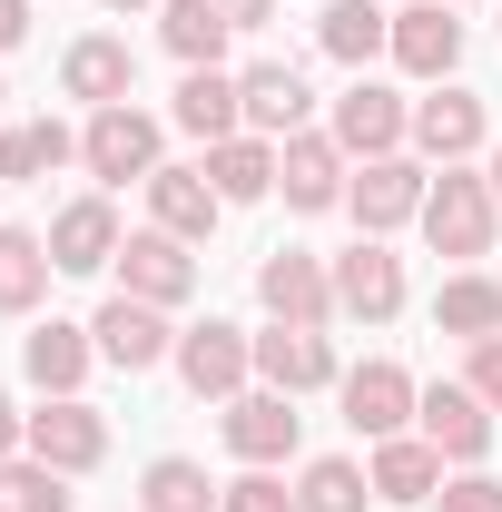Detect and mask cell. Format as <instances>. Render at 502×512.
Here are the masks:
<instances>
[{
  "label": "cell",
  "mask_w": 502,
  "mask_h": 512,
  "mask_svg": "<svg viewBox=\"0 0 502 512\" xmlns=\"http://www.w3.org/2000/svg\"><path fill=\"white\" fill-rule=\"evenodd\" d=\"M424 247L434 256H493V227H502V207H493V178H473V168H443L434 178V197H424Z\"/></svg>",
  "instance_id": "cell-1"
},
{
  "label": "cell",
  "mask_w": 502,
  "mask_h": 512,
  "mask_svg": "<svg viewBox=\"0 0 502 512\" xmlns=\"http://www.w3.org/2000/svg\"><path fill=\"white\" fill-rule=\"evenodd\" d=\"M79 168H89L99 188H128V178L148 188V178L168 168V158H158V119L128 109V99H119V109H89V128H79Z\"/></svg>",
  "instance_id": "cell-2"
},
{
  "label": "cell",
  "mask_w": 502,
  "mask_h": 512,
  "mask_svg": "<svg viewBox=\"0 0 502 512\" xmlns=\"http://www.w3.org/2000/svg\"><path fill=\"white\" fill-rule=\"evenodd\" d=\"M20 453H40L50 473H99L109 463V414L89 404V394H40V414H30V434H20Z\"/></svg>",
  "instance_id": "cell-3"
},
{
  "label": "cell",
  "mask_w": 502,
  "mask_h": 512,
  "mask_svg": "<svg viewBox=\"0 0 502 512\" xmlns=\"http://www.w3.org/2000/svg\"><path fill=\"white\" fill-rule=\"evenodd\" d=\"M168 365H178V384H188L197 404H237L247 375H256V335H247V325H227V316H207V325L178 335V355H168Z\"/></svg>",
  "instance_id": "cell-4"
},
{
  "label": "cell",
  "mask_w": 502,
  "mask_h": 512,
  "mask_svg": "<svg viewBox=\"0 0 502 512\" xmlns=\"http://www.w3.org/2000/svg\"><path fill=\"white\" fill-rule=\"evenodd\" d=\"M424 197H434V178H424V158H355V178H345V207H355V227L365 237H394V227H414L424 217Z\"/></svg>",
  "instance_id": "cell-5"
},
{
  "label": "cell",
  "mask_w": 502,
  "mask_h": 512,
  "mask_svg": "<svg viewBox=\"0 0 502 512\" xmlns=\"http://www.w3.org/2000/svg\"><path fill=\"white\" fill-rule=\"evenodd\" d=\"M256 306L276 325H335V266L306 256V247H276L256 266Z\"/></svg>",
  "instance_id": "cell-6"
},
{
  "label": "cell",
  "mask_w": 502,
  "mask_h": 512,
  "mask_svg": "<svg viewBox=\"0 0 502 512\" xmlns=\"http://www.w3.org/2000/svg\"><path fill=\"white\" fill-rule=\"evenodd\" d=\"M89 335H99V365H119V375H158V365L178 355L168 306H138V296H109V306L89 316Z\"/></svg>",
  "instance_id": "cell-7"
},
{
  "label": "cell",
  "mask_w": 502,
  "mask_h": 512,
  "mask_svg": "<svg viewBox=\"0 0 502 512\" xmlns=\"http://www.w3.org/2000/svg\"><path fill=\"white\" fill-rule=\"evenodd\" d=\"M335 394H345V424H355L365 444H394V434L414 424V404H424V384L404 375L394 355H365V365H355V375L335 384Z\"/></svg>",
  "instance_id": "cell-8"
},
{
  "label": "cell",
  "mask_w": 502,
  "mask_h": 512,
  "mask_svg": "<svg viewBox=\"0 0 502 512\" xmlns=\"http://www.w3.org/2000/svg\"><path fill=\"white\" fill-rule=\"evenodd\" d=\"M335 316H355V325L404 316V256L384 247V237H355V247L335 256Z\"/></svg>",
  "instance_id": "cell-9"
},
{
  "label": "cell",
  "mask_w": 502,
  "mask_h": 512,
  "mask_svg": "<svg viewBox=\"0 0 502 512\" xmlns=\"http://www.w3.org/2000/svg\"><path fill=\"white\" fill-rule=\"evenodd\" d=\"M345 148L325 138V128H296V138H276V188L296 217H325V207H345Z\"/></svg>",
  "instance_id": "cell-10"
},
{
  "label": "cell",
  "mask_w": 502,
  "mask_h": 512,
  "mask_svg": "<svg viewBox=\"0 0 502 512\" xmlns=\"http://www.w3.org/2000/svg\"><path fill=\"white\" fill-rule=\"evenodd\" d=\"M119 296H138V306H188V296H197V256H188V237L138 227V237L119 247Z\"/></svg>",
  "instance_id": "cell-11"
},
{
  "label": "cell",
  "mask_w": 502,
  "mask_h": 512,
  "mask_svg": "<svg viewBox=\"0 0 502 512\" xmlns=\"http://www.w3.org/2000/svg\"><path fill=\"white\" fill-rule=\"evenodd\" d=\"M414 424H424V444L443 453V463H483L493 453V404L473 394V384H424V404H414Z\"/></svg>",
  "instance_id": "cell-12"
},
{
  "label": "cell",
  "mask_w": 502,
  "mask_h": 512,
  "mask_svg": "<svg viewBox=\"0 0 502 512\" xmlns=\"http://www.w3.org/2000/svg\"><path fill=\"white\" fill-rule=\"evenodd\" d=\"M384 60L404 69V79H453V69H463V20H453V0H404Z\"/></svg>",
  "instance_id": "cell-13"
},
{
  "label": "cell",
  "mask_w": 502,
  "mask_h": 512,
  "mask_svg": "<svg viewBox=\"0 0 502 512\" xmlns=\"http://www.w3.org/2000/svg\"><path fill=\"white\" fill-rule=\"evenodd\" d=\"M325 138H335L345 158H394V148L414 138V109H404L384 79H355V89L335 99V128H325Z\"/></svg>",
  "instance_id": "cell-14"
},
{
  "label": "cell",
  "mask_w": 502,
  "mask_h": 512,
  "mask_svg": "<svg viewBox=\"0 0 502 512\" xmlns=\"http://www.w3.org/2000/svg\"><path fill=\"white\" fill-rule=\"evenodd\" d=\"M296 434H306V414H296V394H276V384L227 404V453H237V463H266V473H276V463H296Z\"/></svg>",
  "instance_id": "cell-15"
},
{
  "label": "cell",
  "mask_w": 502,
  "mask_h": 512,
  "mask_svg": "<svg viewBox=\"0 0 502 512\" xmlns=\"http://www.w3.org/2000/svg\"><path fill=\"white\" fill-rule=\"evenodd\" d=\"M256 375L276 394H325V384H345V365H335L325 325H266L256 335Z\"/></svg>",
  "instance_id": "cell-16"
},
{
  "label": "cell",
  "mask_w": 502,
  "mask_h": 512,
  "mask_svg": "<svg viewBox=\"0 0 502 512\" xmlns=\"http://www.w3.org/2000/svg\"><path fill=\"white\" fill-rule=\"evenodd\" d=\"M119 207L109 197H69L60 217H50V266L60 276H99V266H119Z\"/></svg>",
  "instance_id": "cell-17"
},
{
  "label": "cell",
  "mask_w": 502,
  "mask_h": 512,
  "mask_svg": "<svg viewBox=\"0 0 502 512\" xmlns=\"http://www.w3.org/2000/svg\"><path fill=\"white\" fill-rule=\"evenodd\" d=\"M414 148H424L434 168H463V158L483 148V99L453 89V79H434V99H414Z\"/></svg>",
  "instance_id": "cell-18"
},
{
  "label": "cell",
  "mask_w": 502,
  "mask_h": 512,
  "mask_svg": "<svg viewBox=\"0 0 502 512\" xmlns=\"http://www.w3.org/2000/svg\"><path fill=\"white\" fill-rule=\"evenodd\" d=\"M60 89L79 99V109H119V99H138V50L128 40H69V60H60Z\"/></svg>",
  "instance_id": "cell-19"
},
{
  "label": "cell",
  "mask_w": 502,
  "mask_h": 512,
  "mask_svg": "<svg viewBox=\"0 0 502 512\" xmlns=\"http://www.w3.org/2000/svg\"><path fill=\"white\" fill-rule=\"evenodd\" d=\"M89 365H99V335H89V325H30V335H20V375L40 384V394H79V384H89Z\"/></svg>",
  "instance_id": "cell-20"
},
{
  "label": "cell",
  "mask_w": 502,
  "mask_h": 512,
  "mask_svg": "<svg viewBox=\"0 0 502 512\" xmlns=\"http://www.w3.org/2000/svg\"><path fill=\"white\" fill-rule=\"evenodd\" d=\"M217 217H227V197L207 188V168H158V178H148V227H168V237L207 247Z\"/></svg>",
  "instance_id": "cell-21"
},
{
  "label": "cell",
  "mask_w": 502,
  "mask_h": 512,
  "mask_svg": "<svg viewBox=\"0 0 502 512\" xmlns=\"http://www.w3.org/2000/svg\"><path fill=\"white\" fill-rule=\"evenodd\" d=\"M237 99H247V128H256V138H296V128L315 119V89H306V79H296L286 60L237 69Z\"/></svg>",
  "instance_id": "cell-22"
},
{
  "label": "cell",
  "mask_w": 502,
  "mask_h": 512,
  "mask_svg": "<svg viewBox=\"0 0 502 512\" xmlns=\"http://www.w3.org/2000/svg\"><path fill=\"white\" fill-rule=\"evenodd\" d=\"M315 40H325V60H345L355 79H365V69L394 50V10H384V0H325Z\"/></svg>",
  "instance_id": "cell-23"
},
{
  "label": "cell",
  "mask_w": 502,
  "mask_h": 512,
  "mask_svg": "<svg viewBox=\"0 0 502 512\" xmlns=\"http://www.w3.org/2000/svg\"><path fill=\"white\" fill-rule=\"evenodd\" d=\"M207 188L227 197V207H256V197L276 188V138H256V128L217 138V148H207Z\"/></svg>",
  "instance_id": "cell-24"
},
{
  "label": "cell",
  "mask_w": 502,
  "mask_h": 512,
  "mask_svg": "<svg viewBox=\"0 0 502 512\" xmlns=\"http://www.w3.org/2000/svg\"><path fill=\"white\" fill-rule=\"evenodd\" d=\"M168 119L188 128V138H207V148H217V138H237V128H247V99H237V79H227V69H188Z\"/></svg>",
  "instance_id": "cell-25"
},
{
  "label": "cell",
  "mask_w": 502,
  "mask_h": 512,
  "mask_svg": "<svg viewBox=\"0 0 502 512\" xmlns=\"http://www.w3.org/2000/svg\"><path fill=\"white\" fill-rule=\"evenodd\" d=\"M375 503H434L443 493V453L424 444V434H394V444H375Z\"/></svg>",
  "instance_id": "cell-26"
},
{
  "label": "cell",
  "mask_w": 502,
  "mask_h": 512,
  "mask_svg": "<svg viewBox=\"0 0 502 512\" xmlns=\"http://www.w3.org/2000/svg\"><path fill=\"white\" fill-rule=\"evenodd\" d=\"M434 325H443V335H463V345L502 335V276H473V266H453V276L434 286Z\"/></svg>",
  "instance_id": "cell-27"
},
{
  "label": "cell",
  "mask_w": 502,
  "mask_h": 512,
  "mask_svg": "<svg viewBox=\"0 0 502 512\" xmlns=\"http://www.w3.org/2000/svg\"><path fill=\"white\" fill-rule=\"evenodd\" d=\"M158 40H168V60H178V69H217V50H227L237 30H227L217 0H158Z\"/></svg>",
  "instance_id": "cell-28"
},
{
  "label": "cell",
  "mask_w": 502,
  "mask_h": 512,
  "mask_svg": "<svg viewBox=\"0 0 502 512\" xmlns=\"http://www.w3.org/2000/svg\"><path fill=\"white\" fill-rule=\"evenodd\" d=\"M69 158H79V138H69L60 119H20V128H0V188H30V178L69 168Z\"/></svg>",
  "instance_id": "cell-29"
},
{
  "label": "cell",
  "mask_w": 502,
  "mask_h": 512,
  "mask_svg": "<svg viewBox=\"0 0 502 512\" xmlns=\"http://www.w3.org/2000/svg\"><path fill=\"white\" fill-rule=\"evenodd\" d=\"M217 503H227V483H207V463L188 453H158L138 473V512H217Z\"/></svg>",
  "instance_id": "cell-30"
},
{
  "label": "cell",
  "mask_w": 502,
  "mask_h": 512,
  "mask_svg": "<svg viewBox=\"0 0 502 512\" xmlns=\"http://www.w3.org/2000/svg\"><path fill=\"white\" fill-rule=\"evenodd\" d=\"M50 237H30V227H0V316H30L40 296H50Z\"/></svg>",
  "instance_id": "cell-31"
},
{
  "label": "cell",
  "mask_w": 502,
  "mask_h": 512,
  "mask_svg": "<svg viewBox=\"0 0 502 512\" xmlns=\"http://www.w3.org/2000/svg\"><path fill=\"white\" fill-rule=\"evenodd\" d=\"M365 503H375V473L355 453H315L296 473V512H365Z\"/></svg>",
  "instance_id": "cell-32"
},
{
  "label": "cell",
  "mask_w": 502,
  "mask_h": 512,
  "mask_svg": "<svg viewBox=\"0 0 502 512\" xmlns=\"http://www.w3.org/2000/svg\"><path fill=\"white\" fill-rule=\"evenodd\" d=\"M0 493H10V512H79L69 473H50L40 453H10V463H0Z\"/></svg>",
  "instance_id": "cell-33"
},
{
  "label": "cell",
  "mask_w": 502,
  "mask_h": 512,
  "mask_svg": "<svg viewBox=\"0 0 502 512\" xmlns=\"http://www.w3.org/2000/svg\"><path fill=\"white\" fill-rule=\"evenodd\" d=\"M217 512H296V493H286V483H276L266 463H247V473L227 483V503H217Z\"/></svg>",
  "instance_id": "cell-34"
},
{
  "label": "cell",
  "mask_w": 502,
  "mask_h": 512,
  "mask_svg": "<svg viewBox=\"0 0 502 512\" xmlns=\"http://www.w3.org/2000/svg\"><path fill=\"white\" fill-rule=\"evenodd\" d=\"M434 512H502V483L483 473V463H473V473H453V483L434 493Z\"/></svg>",
  "instance_id": "cell-35"
},
{
  "label": "cell",
  "mask_w": 502,
  "mask_h": 512,
  "mask_svg": "<svg viewBox=\"0 0 502 512\" xmlns=\"http://www.w3.org/2000/svg\"><path fill=\"white\" fill-rule=\"evenodd\" d=\"M463 384H473V394H483V404L502 414V335H483V345L463 355Z\"/></svg>",
  "instance_id": "cell-36"
},
{
  "label": "cell",
  "mask_w": 502,
  "mask_h": 512,
  "mask_svg": "<svg viewBox=\"0 0 502 512\" xmlns=\"http://www.w3.org/2000/svg\"><path fill=\"white\" fill-rule=\"evenodd\" d=\"M30 40V0H0V50H20Z\"/></svg>",
  "instance_id": "cell-37"
},
{
  "label": "cell",
  "mask_w": 502,
  "mask_h": 512,
  "mask_svg": "<svg viewBox=\"0 0 502 512\" xmlns=\"http://www.w3.org/2000/svg\"><path fill=\"white\" fill-rule=\"evenodd\" d=\"M217 10H227V30H266V10H276V0H217Z\"/></svg>",
  "instance_id": "cell-38"
},
{
  "label": "cell",
  "mask_w": 502,
  "mask_h": 512,
  "mask_svg": "<svg viewBox=\"0 0 502 512\" xmlns=\"http://www.w3.org/2000/svg\"><path fill=\"white\" fill-rule=\"evenodd\" d=\"M20 434H30V414H10V394H0V463L20 453Z\"/></svg>",
  "instance_id": "cell-39"
},
{
  "label": "cell",
  "mask_w": 502,
  "mask_h": 512,
  "mask_svg": "<svg viewBox=\"0 0 502 512\" xmlns=\"http://www.w3.org/2000/svg\"><path fill=\"white\" fill-rule=\"evenodd\" d=\"M483 178H493V207H502V148H493V168H483Z\"/></svg>",
  "instance_id": "cell-40"
},
{
  "label": "cell",
  "mask_w": 502,
  "mask_h": 512,
  "mask_svg": "<svg viewBox=\"0 0 502 512\" xmlns=\"http://www.w3.org/2000/svg\"><path fill=\"white\" fill-rule=\"evenodd\" d=\"M109 10H158V0H109Z\"/></svg>",
  "instance_id": "cell-41"
},
{
  "label": "cell",
  "mask_w": 502,
  "mask_h": 512,
  "mask_svg": "<svg viewBox=\"0 0 502 512\" xmlns=\"http://www.w3.org/2000/svg\"><path fill=\"white\" fill-rule=\"evenodd\" d=\"M0 512H10V493H0Z\"/></svg>",
  "instance_id": "cell-42"
},
{
  "label": "cell",
  "mask_w": 502,
  "mask_h": 512,
  "mask_svg": "<svg viewBox=\"0 0 502 512\" xmlns=\"http://www.w3.org/2000/svg\"><path fill=\"white\" fill-rule=\"evenodd\" d=\"M0 99H10V89H0Z\"/></svg>",
  "instance_id": "cell-43"
},
{
  "label": "cell",
  "mask_w": 502,
  "mask_h": 512,
  "mask_svg": "<svg viewBox=\"0 0 502 512\" xmlns=\"http://www.w3.org/2000/svg\"><path fill=\"white\" fill-rule=\"evenodd\" d=\"M493 10H502V0H493Z\"/></svg>",
  "instance_id": "cell-44"
}]
</instances>
